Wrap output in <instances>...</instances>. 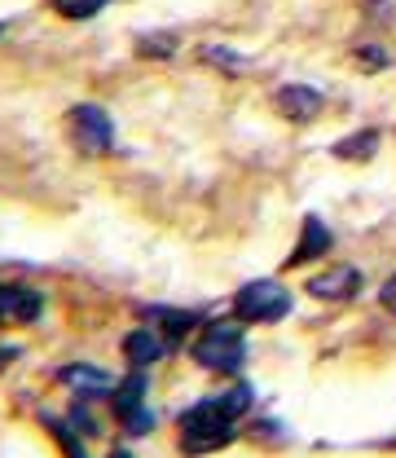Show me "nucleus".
Segmentation results:
<instances>
[{
    "mask_svg": "<svg viewBox=\"0 0 396 458\" xmlns=\"http://www.w3.org/2000/svg\"><path fill=\"white\" fill-rule=\"evenodd\" d=\"M247 405H251V388H247V384L229 388L225 397L190 405V410L181 414V450L190 458H198V454H212V450L229 445L233 423H238V414H247Z\"/></svg>",
    "mask_w": 396,
    "mask_h": 458,
    "instance_id": "f257e3e1",
    "label": "nucleus"
},
{
    "mask_svg": "<svg viewBox=\"0 0 396 458\" xmlns=\"http://www.w3.org/2000/svg\"><path fill=\"white\" fill-rule=\"evenodd\" d=\"M102 4H106V0H54V9L62 18H71V22H84V18L102 13Z\"/></svg>",
    "mask_w": 396,
    "mask_h": 458,
    "instance_id": "4468645a",
    "label": "nucleus"
},
{
    "mask_svg": "<svg viewBox=\"0 0 396 458\" xmlns=\"http://www.w3.org/2000/svg\"><path fill=\"white\" fill-rule=\"evenodd\" d=\"M379 304H383L388 313H396V274L383 283V291H379Z\"/></svg>",
    "mask_w": 396,
    "mask_h": 458,
    "instance_id": "aec40b11",
    "label": "nucleus"
},
{
    "mask_svg": "<svg viewBox=\"0 0 396 458\" xmlns=\"http://www.w3.org/2000/svg\"><path fill=\"white\" fill-rule=\"evenodd\" d=\"M123 357L141 370V366H150V361H159L164 357V340L155 335V331H132V335H123Z\"/></svg>",
    "mask_w": 396,
    "mask_h": 458,
    "instance_id": "9b49d317",
    "label": "nucleus"
},
{
    "mask_svg": "<svg viewBox=\"0 0 396 458\" xmlns=\"http://www.w3.org/2000/svg\"><path fill=\"white\" fill-rule=\"evenodd\" d=\"M45 313L40 291L31 286H0V327H27Z\"/></svg>",
    "mask_w": 396,
    "mask_h": 458,
    "instance_id": "39448f33",
    "label": "nucleus"
},
{
    "mask_svg": "<svg viewBox=\"0 0 396 458\" xmlns=\"http://www.w3.org/2000/svg\"><path fill=\"white\" fill-rule=\"evenodd\" d=\"M357 291H361V269L357 265H340V269H326V274L308 278V295H317V300H352Z\"/></svg>",
    "mask_w": 396,
    "mask_h": 458,
    "instance_id": "0eeeda50",
    "label": "nucleus"
},
{
    "mask_svg": "<svg viewBox=\"0 0 396 458\" xmlns=\"http://www.w3.org/2000/svg\"><path fill=\"white\" fill-rule=\"evenodd\" d=\"M203 57H207V62H216V66H225V71H242V62L229 54V49H203Z\"/></svg>",
    "mask_w": 396,
    "mask_h": 458,
    "instance_id": "a211bd4d",
    "label": "nucleus"
},
{
    "mask_svg": "<svg viewBox=\"0 0 396 458\" xmlns=\"http://www.w3.org/2000/svg\"><path fill=\"white\" fill-rule=\"evenodd\" d=\"M242 357H247V335L238 322H212L198 340H194V361L216 370V375H233L242 370Z\"/></svg>",
    "mask_w": 396,
    "mask_h": 458,
    "instance_id": "f03ea898",
    "label": "nucleus"
},
{
    "mask_svg": "<svg viewBox=\"0 0 396 458\" xmlns=\"http://www.w3.org/2000/svg\"><path fill=\"white\" fill-rule=\"evenodd\" d=\"M49 428H54V432H57V441H62V454H71V458H84V450H80V441H75V437H71L66 428H57L54 419H49Z\"/></svg>",
    "mask_w": 396,
    "mask_h": 458,
    "instance_id": "f3484780",
    "label": "nucleus"
},
{
    "mask_svg": "<svg viewBox=\"0 0 396 458\" xmlns=\"http://www.w3.org/2000/svg\"><path fill=\"white\" fill-rule=\"evenodd\" d=\"M274 106H278V114H286L291 123H308L313 114L322 111V93H317L313 84H282V89L274 93Z\"/></svg>",
    "mask_w": 396,
    "mask_h": 458,
    "instance_id": "423d86ee",
    "label": "nucleus"
},
{
    "mask_svg": "<svg viewBox=\"0 0 396 458\" xmlns=\"http://www.w3.org/2000/svg\"><path fill=\"white\" fill-rule=\"evenodd\" d=\"M176 49V40L164 36V40H141V54H172Z\"/></svg>",
    "mask_w": 396,
    "mask_h": 458,
    "instance_id": "6ab92c4d",
    "label": "nucleus"
},
{
    "mask_svg": "<svg viewBox=\"0 0 396 458\" xmlns=\"http://www.w3.org/2000/svg\"><path fill=\"white\" fill-rule=\"evenodd\" d=\"M326 251H331V229L322 225L317 216H308L304 229H299V247L291 251V260H286V265L295 269V265H308V260H317V256H326Z\"/></svg>",
    "mask_w": 396,
    "mask_h": 458,
    "instance_id": "1a4fd4ad",
    "label": "nucleus"
},
{
    "mask_svg": "<svg viewBox=\"0 0 396 458\" xmlns=\"http://www.w3.org/2000/svg\"><path fill=\"white\" fill-rule=\"evenodd\" d=\"M66 128H71V141L84 155H106L114 146V123L102 106H75L66 114Z\"/></svg>",
    "mask_w": 396,
    "mask_h": 458,
    "instance_id": "20e7f679",
    "label": "nucleus"
},
{
    "mask_svg": "<svg viewBox=\"0 0 396 458\" xmlns=\"http://www.w3.org/2000/svg\"><path fill=\"white\" fill-rule=\"evenodd\" d=\"M114 458H128V450H114Z\"/></svg>",
    "mask_w": 396,
    "mask_h": 458,
    "instance_id": "412c9836",
    "label": "nucleus"
},
{
    "mask_svg": "<svg viewBox=\"0 0 396 458\" xmlns=\"http://www.w3.org/2000/svg\"><path fill=\"white\" fill-rule=\"evenodd\" d=\"M357 57H361V66H366V71H383V66H388V54H383L379 45H361Z\"/></svg>",
    "mask_w": 396,
    "mask_h": 458,
    "instance_id": "dca6fc26",
    "label": "nucleus"
},
{
    "mask_svg": "<svg viewBox=\"0 0 396 458\" xmlns=\"http://www.w3.org/2000/svg\"><path fill=\"white\" fill-rule=\"evenodd\" d=\"M146 313L164 327V335H168L172 344L181 340L185 331H194V327H198V318H194V313H172V309H146Z\"/></svg>",
    "mask_w": 396,
    "mask_h": 458,
    "instance_id": "f8f14e48",
    "label": "nucleus"
},
{
    "mask_svg": "<svg viewBox=\"0 0 396 458\" xmlns=\"http://www.w3.org/2000/svg\"><path fill=\"white\" fill-rule=\"evenodd\" d=\"M119 419H123V428H128V432H150V428H155V419H150V414H146L141 405H132V410H123Z\"/></svg>",
    "mask_w": 396,
    "mask_h": 458,
    "instance_id": "2eb2a0df",
    "label": "nucleus"
},
{
    "mask_svg": "<svg viewBox=\"0 0 396 458\" xmlns=\"http://www.w3.org/2000/svg\"><path fill=\"white\" fill-rule=\"evenodd\" d=\"M71 393H80V397H111L114 384L106 370H97V366H66L62 375H57Z\"/></svg>",
    "mask_w": 396,
    "mask_h": 458,
    "instance_id": "6e6552de",
    "label": "nucleus"
},
{
    "mask_svg": "<svg viewBox=\"0 0 396 458\" xmlns=\"http://www.w3.org/2000/svg\"><path fill=\"white\" fill-rule=\"evenodd\" d=\"M233 313L242 322H282L291 313V291L274 278H260V283H247L233 300Z\"/></svg>",
    "mask_w": 396,
    "mask_h": 458,
    "instance_id": "7ed1b4c3",
    "label": "nucleus"
},
{
    "mask_svg": "<svg viewBox=\"0 0 396 458\" xmlns=\"http://www.w3.org/2000/svg\"><path fill=\"white\" fill-rule=\"evenodd\" d=\"M0 31H4V22H0Z\"/></svg>",
    "mask_w": 396,
    "mask_h": 458,
    "instance_id": "4be33fe9",
    "label": "nucleus"
},
{
    "mask_svg": "<svg viewBox=\"0 0 396 458\" xmlns=\"http://www.w3.org/2000/svg\"><path fill=\"white\" fill-rule=\"evenodd\" d=\"M141 393H146V375L137 370V375H128L119 388L111 393V405L114 414H123V410H132V405H141Z\"/></svg>",
    "mask_w": 396,
    "mask_h": 458,
    "instance_id": "ddd939ff",
    "label": "nucleus"
},
{
    "mask_svg": "<svg viewBox=\"0 0 396 458\" xmlns=\"http://www.w3.org/2000/svg\"><path fill=\"white\" fill-rule=\"evenodd\" d=\"M379 128H361V132H352V137H343V141H335V155L340 159H348V164H370L375 159V150H379Z\"/></svg>",
    "mask_w": 396,
    "mask_h": 458,
    "instance_id": "9d476101",
    "label": "nucleus"
}]
</instances>
